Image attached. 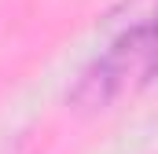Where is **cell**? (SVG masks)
<instances>
[{
	"mask_svg": "<svg viewBox=\"0 0 158 154\" xmlns=\"http://www.w3.org/2000/svg\"><path fill=\"white\" fill-rule=\"evenodd\" d=\"M158 81V15L143 18L140 26L125 30L103 55L92 59V66L77 77L70 103L77 110H103L125 95H136L140 88Z\"/></svg>",
	"mask_w": 158,
	"mask_h": 154,
	"instance_id": "1",
	"label": "cell"
}]
</instances>
